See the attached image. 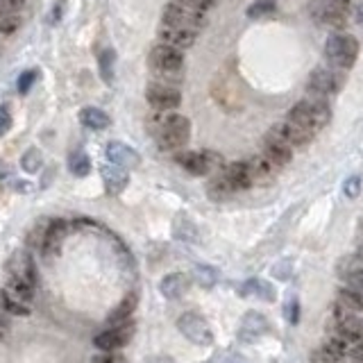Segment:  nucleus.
<instances>
[{
	"instance_id": "12",
	"label": "nucleus",
	"mask_w": 363,
	"mask_h": 363,
	"mask_svg": "<svg viewBox=\"0 0 363 363\" xmlns=\"http://www.w3.org/2000/svg\"><path fill=\"white\" fill-rule=\"evenodd\" d=\"M132 334H134V325H118L107 331H100L98 336L93 338V345L98 347L100 352H118L121 347L130 343Z\"/></svg>"
},
{
	"instance_id": "35",
	"label": "nucleus",
	"mask_w": 363,
	"mask_h": 363,
	"mask_svg": "<svg viewBox=\"0 0 363 363\" xmlns=\"http://www.w3.org/2000/svg\"><path fill=\"white\" fill-rule=\"evenodd\" d=\"M196 279L200 281V286H213L216 284V279H218V275H216V270L211 268V266H204V264H200V266H196Z\"/></svg>"
},
{
	"instance_id": "45",
	"label": "nucleus",
	"mask_w": 363,
	"mask_h": 363,
	"mask_svg": "<svg viewBox=\"0 0 363 363\" xmlns=\"http://www.w3.org/2000/svg\"><path fill=\"white\" fill-rule=\"evenodd\" d=\"M352 359L363 363V338H359L357 343H352Z\"/></svg>"
},
{
	"instance_id": "33",
	"label": "nucleus",
	"mask_w": 363,
	"mask_h": 363,
	"mask_svg": "<svg viewBox=\"0 0 363 363\" xmlns=\"http://www.w3.org/2000/svg\"><path fill=\"white\" fill-rule=\"evenodd\" d=\"M21 166H23L25 173H36V170H41V166H43V154H41V150H36V148H30V150L23 154V159H21Z\"/></svg>"
},
{
	"instance_id": "1",
	"label": "nucleus",
	"mask_w": 363,
	"mask_h": 363,
	"mask_svg": "<svg viewBox=\"0 0 363 363\" xmlns=\"http://www.w3.org/2000/svg\"><path fill=\"white\" fill-rule=\"evenodd\" d=\"M152 125L161 150L175 152V150H182L189 143L191 123L187 116L173 114V112H157V116L152 118Z\"/></svg>"
},
{
	"instance_id": "26",
	"label": "nucleus",
	"mask_w": 363,
	"mask_h": 363,
	"mask_svg": "<svg viewBox=\"0 0 363 363\" xmlns=\"http://www.w3.org/2000/svg\"><path fill=\"white\" fill-rule=\"evenodd\" d=\"M207 194H209L211 200H227V198H232L236 191L232 189V184L225 180L223 170H220V173L213 175V180L209 182V187H207Z\"/></svg>"
},
{
	"instance_id": "17",
	"label": "nucleus",
	"mask_w": 363,
	"mask_h": 363,
	"mask_svg": "<svg viewBox=\"0 0 363 363\" xmlns=\"http://www.w3.org/2000/svg\"><path fill=\"white\" fill-rule=\"evenodd\" d=\"M248 164V173H250V182L252 187H266V184H270L275 180L277 175V166H272L268 159L264 157V154H257V157H252L246 161Z\"/></svg>"
},
{
	"instance_id": "44",
	"label": "nucleus",
	"mask_w": 363,
	"mask_h": 363,
	"mask_svg": "<svg viewBox=\"0 0 363 363\" xmlns=\"http://www.w3.org/2000/svg\"><path fill=\"white\" fill-rule=\"evenodd\" d=\"M286 318H288V323L295 325L298 323V300H288V311H286Z\"/></svg>"
},
{
	"instance_id": "23",
	"label": "nucleus",
	"mask_w": 363,
	"mask_h": 363,
	"mask_svg": "<svg viewBox=\"0 0 363 363\" xmlns=\"http://www.w3.org/2000/svg\"><path fill=\"white\" fill-rule=\"evenodd\" d=\"M102 180H105V187L109 194L116 196V194H121V191H125V187H128V182H130V175L125 168L109 164V166H102Z\"/></svg>"
},
{
	"instance_id": "18",
	"label": "nucleus",
	"mask_w": 363,
	"mask_h": 363,
	"mask_svg": "<svg viewBox=\"0 0 363 363\" xmlns=\"http://www.w3.org/2000/svg\"><path fill=\"white\" fill-rule=\"evenodd\" d=\"M7 272H10V277H21V279L32 281L34 286H36V279H39L32 257H30V252H25V250L16 252V255L10 259V264H7Z\"/></svg>"
},
{
	"instance_id": "32",
	"label": "nucleus",
	"mask_w": 363,
	"mask_h": 363,
	"mask_svg": "<svg viewBox=\"0 0 363 363\" xmlns=\"http://www.w3.org/2000/svg\"><path fill=\"white\" fill-rule=\"evenodd\" d=\"M114 64H116V53L112 48L102 50L100 57H98V66H100V75L105 80L107 84H112L114 80Z\"/></svg>"
},
{
	"instance_id": "43",
	"label": "nucleus",
	"mask_w": 363,
	"mask_h": 363,
	"mask_svg": "<svg viewBox=\"0 0 363 363\" xmlns=\"http://www.w3.org/2000/svg\"><path fill=\"white\" fill-rule=\"evenodd\" d=\"M182 3L196 7V10H200V12H207V10H211V7L216 5V0H182Z\"/></svg>"
},
{
	"instance_id": "16",
	"label": "nucleus",
	"mask_w": 363,
	"mask_h": 363,
	"mask_svg": "<svg viewBox=\"0 0 363 363\" xmlns=\"http://www.w3.org/2000/svg\"><path fill=\"white\" fill-rule=\"evenodd\" d=\"M105 154H107L109 164L121 166V168H125V170L137 168V166L141 164L139 152L134 150V148H130L128 143H121V141H112V143H107Z\"/></svg>"
},
{
	"instance_id": "42",
	"label": "nucleus",
	"mask_w": 363,
	"mask_h": 363,
	"mask_svg": "<svg viewBox=\"0 0 363 363\" xmlns=\"http://www.w3.org/2000/svg\"><path fill=\"white\" fill-rule=\"evenodd\" d=\"M12 128V116H10V107H0V134H7V130Z\"/></svg>"
},
{
	"instance_id": "29",
	"label": "nucleus",
	"mask_w": 363,
	"mask_h": 363,
	"mask_svg": "<svg viewBox=\"0 0 363 363\" xmlns=\"http://www.w3.org/2000/svg\"><path fill=\"white\" fill-rule=\"evenodd\" d=\"M7 291L16 295L19 300H23L25 305H30V302L34 300V284L27 279H21V277H10V281H7Z\"/></svg>"
},
{
	"instance_id": "27",
	"label": "nucleus",
	"mask_w": 363,
	"mask_h": 363,
	"mask_svg": "<svg viewBox=\"0 0 363 363\" xmlns=\"http://www.w3.org/2000/svg\"><path fill=\"white\" fill-rule=\"evenodd\" d=\"M338 272H340V277H343L352 288H361V291H363V261L359 257L352 259L347 266H340Z\"/></svg>"
},
{
	"instance_id": "11",
	"label": "nucleus",
	"mask_w": 363,
	"mask_h": 363,
	"mask_svg": "<svg viewBox=\"0 0 363 363\" xmlns=\"http://www.w3.org/2000/svg\"><path fill=\"white\" fill-rule=\"evenodd\" d=\"M268 137L281 141V143H286L288 148H302L314 139V132L300 128L298 123H293V121H288L286 118L284 123L272 125V128L268 130Z\"/></svg>"
},
{
	"instance_id": "8",
	"label": "nucleus",
	"mask_w": 363,
	"mask_h": 363,
	"mask_svg": "<svg viewBox=\"0 0 363 363\" xmlns=\"http://www.w3.org/2000/svg\"><path fill=\"white\" fill-rule=\"evenodd\" d=\"M177 329H180V334L184 338H189L194 345L200 347H207L213 343V331L211 327L207 325V320L196 311H187V314L180 316V320H177Z\"/></svg>"
},
{
	"instance_id": "41",
	"label": "nucleus",
	"mask_w": 363,
	"mask_h": 363,
	"mask_svg": "<svg viewBox=\"0 0 363 363\" xmlns=\"http://www.w3.org/2000/svg\"><path fill=\"white\" fill-rule=\"evenodd\" d=\"M36 82V71H25L23 75L19 78V93H27L30 86Z\"/></svg>"
},
{
	"instance_id": "28",
	"label": "nucleus",
	"mask_w": 363,
	"mask_h": 363,
	"mask_svg": "<svg viewBox=\"0 0 363 363\" xmlns=\"http://www.w3.org/2000/svg\"><path fill=\"white\" fill-rule=\"evenodd\" d=\"M0 309H5L10 316H27L30 314V305H25L23 300H19L16 295L10 293L7 288L0 291Z\"/></svg>"
},
{
	"instance_id": "31",
	"label": "nucleus",
	"mask_w": 363,
	"mask_h": 363,
	"mask_svg": "<svg viewBox=\"0 0 363 363\" xmlns=\"http://www.w3.org/2000/svg\"><path fill=\"white\" fill-rule=\"evenodd\" d=\"M69 168H71L73 175L86 177L89 173H91V159L86 157V152L78 150V152H73L71 157H69Z\"/></svg>"
},
{
	"instance_id": "15",
	"label": "nucleus",
	"mask_w": 363,
	"mask_h": 363,
	"mask_svg": "<svg viewBox=\"0 0 363 363\" xmlns=\"http://www.w3.org/2000/svg\"><path fill=\"white\" fill-rule=\"evenodd\" d=\"M268 329H270L268 318H266L264 314H259V311H248L241 320L239 338L246 340V343H255V340H259L261 336L268 334Z\"/></svg>"
},
{
	"instance_id": "51",
	"label": "nucleus",
	"mask_w": 363,
	"mask_h": 363,
	"mask_svg": "<svg viewBox=\"0 0 363 363\" xmlns=\"http://www.w3.org/2000/svg\"><path fill=\"white\" fill-rule=\"evenodd\" d=\"M0 338H3V331H0Z\"/></svg>"
},
{
	"instance_id": "13",
	"label": "nucleus",
	"mask_w": 363,
	"mask_h": 363,
	"mask_svg": "<svg viewBox=\"0 0 363 363\" xmlns=\"http://www.w3.org/2000/svg\"><path fill=\"white\" fill-rule=\"evenodd\" d=\"M334 318H336V327H338V334L347 338L350 343H357L359 338H363V325L357 316H354V311L345 309L343 305H336L334 309Z\"/></svg>"
},
{
	"instance_id": "6",
	"label": "nucleus",
	"mask_w": 363,
	"mask_h": 363,
	"mask_svg": "<svg viewBox=\"0 0 363 363\" xmlns=\"http://www.w3.org/2000/svg\"><path fill=\"white\" fill-rule=\"evenodd\" d=\"M164 23L200 32V30L207 25V16H204V12L182 3V0H173V3H168L164 7Z\"/></svg>"
},
{
	"instance_id": "21",
	"label": "nucleus",
	"mask_w": 363,
	"mask_h": 363,
	"mask_svg": "<svg viewBox=\"0 0 363 363\" xmlns=\"http://www.w3.org/2000/svg\"><path fill=\"white\" fill-rule=\"evenodd\" d=\"M159 291L166 300H180L189 291V277L184 272H170L159 284Z\"/></svg>"
},
{
	"instance_id": "50",
	"label": "nucleus",
	"mask_w": 363,
	"mask_h": 363,
	"mask_svg": "<svg viewBox=\"0 0 363 363\" xmlns=\"http://www.w3.org/2000/svg\"><path fill=\"white\" fill-rule=\"evenodd\" d=\"M361 232H363V220H361Z\"/></svg>"
},
{
	"instance_id": "49",
	"label": "nucleus",
	"mask_w": 363,
	"mask_h": 363,
	"mask_svg": "<svg viewBox=\"0 0 363 363\" xmlns=\"http://www.w3.org/2000/svg\"><path fill=\"white\" fill-rule=\"evenodd\" d=\"M357 257H359L361 261H363V243H361V246H359V250H357Z\"/></svg>"
},
{
	"instance_id": "20",
	"label": "nucleus",
	"mask_w": 363,
	"mask_h": 363,
	"mask_svg": "<svg viewBox=\"0 0 363 363\" xmlns=\"http://www.w3.org/2000/svg\"><path fill=\"white\" fill-rule=\"evenodd\" d=\"M66 234H69V225H66V220H59V218L50 220L48 227H46V234H43V246H41L43 255L50 257L53 252H57Z\"/></svg>"
},
{
	"instance_id": "9",
	"label": "nucleus",
	"mask_w": 363,
	"mask_h": 363,
	"mask_svg": "<svg viewBox=\"0 0 363 363\" xmlns=\"http://www.w3.org/2000/svg\"><path fill=\"white\" fill-rule=\"evenodd\" d=\"M340 86H343V75L336 69H318L309 75L307 91L316 98H329L340 91Z\"/></svg>"
},
{
	"instance_id": "30",
	"label": "nucleus",
	"mask_w": 363,
	"mask_h": 363,
	"mask_svg": "<svg viewBox=\"0 0 363 363\" xmlns=\"http://www.w3.org/2000/svg\"><path fill=\"white\" fill-rule=\"evenodd\" d=\"M338 302L350 311H363V291L361 288H340L338 291Z\"/></svg>"
},
{
	"instance_id": "24",
	"label": "nucleus",
	"mask_w": 363,
	"mask_h": 363,
	"mask_svg": "<svg viewBox=\"0 0 363 363\" xmlns=\"http://www.w3.org/2000/svg\"><path fill=\"white\" fill-rule=\"evenodd\" d=\"M80 123H82L86 130L100 132V130H107L112 121H109V116L102 112V109H98V107H84L82 112H80Z\"/></svg>"
},
{
	"instance_id": "4",
	"label": "nucleus",
	"mask_w": 363,
	"mask_h": 363,
	"mask_svg": "<svg viewBox=\"0 0 363 363\" xmlns=\"http://www.w3.org/2000/svg\"><path fill=\"white\" fill-rule=\"evenodd\" d=\"M352 0H309V14L318 25L345 27L352 16Z\"/></svg>"
},
{
	"instance_id": "38",
	"label": "nucleus",
	"mask_w": 363,
	"mask_h": 363,
	"mask_svg": "<svg viewBox=\"0 0 363 363\" xmlns=\"http://www.w3.org/2000/svg\"><path fill=\"white\" fill-rule=\"evenodd\" d=\"M343 194L347 198H357L361 194V177L359 175H352V177H347L345 184H343Z\"/></svg>"
},
{
	"instance_id": "7",
	"label": "nucleus",
	"mask_w": 363,
	"mask_h": 363,
	"mask_svg": "<svg viewBox=\"0 0 363 363\" xmlns=\"http://www.w3.org/2000/svg\"><path fill=\"white\" fill-rule=\"evenodd\" d=\"M177 164H180L187 173L196 175V177H204V175H216L223 170V157L213 150H204V152H180L177 154Z\"/></svg>"
},
{
	"instance_id": "14",
	"label": "nucleus",
	"mask_w": 363,
	"mask_h": 363,
	"mask_svg": "<svg viewBox=\"0 0 363 363\" xmlns=\"http://www.w3.org/2000/svg\"><path fill=\"white\" fill-rule=\"evenodd\" d=\"M157 36L159 41L164 43V46H173L177 50H187L196 43L198 39V32L194 30H184V27H175V25H166L161 23L157 30Z\"/></svg>"
},
{
	"instance_id": "34",
	"label": "nucleus",
	"mask_w": 363,
	"mask_h": 363,
	"mask_svg": "<svg viewBox=\"0 0 363 363\" xmlns=\"http://www.w3.org/2000/svg\"><path fill=\"white\" fill-rule=\"evenodd\" d=\"M19 27H21V14L0 12V32H3V34H14Z\"/></svg>"
},
{
	"instance_id": "36",
	"label": "nucleus",
	"mask_w": 363,
	"mask_h": 363,
	"mask_svg": "<svg viewBox=\"0 0 363 363\" xmlns=\"http://www.w3.org/2000/svg\"><path fill=\"white\" fill-rule=\"evenodd\" d=\"M243 293H255V295H261L264 300H272L270 286L266 284V281H261V279H250L246 284V288H243Z\"/></svg>"
},
{
	"instance_id": "47",
	"label": "nucleus",
	"mask_w": 363,
	"mask_h": 363,
	"mask_svg": "<svg viewBox=\"0 0 363 363\" xmlns=\"http://www.w3.org/2000/svg\"><path fill=\"white\" fill-rule=\"evenodd\" d=\"M62 10H64V0H57V7L53 10V14H50V21H53V23H57V21L62 19Z\"/></svg>"
},
{
	"instance_id": "3",
	"label": "nucleus",
	"mask_w": 363,
	"mask_h": 363,
	"mask_svg": "<svg viewBox=\"0 0 363 363\" xmlns=\"http://www.w3.org/2000/svg\"><path fill=\"white\" fill-rule=\"evenodd\" d=\"M325 57L331 64V69L336 71H347L357 64L359 59V41L357 36L347 32H336L331 34L327 43H325Z\"/></svg>"
},
{
	"instance_id": "48",
	"label": "nucleus",
	"mask_w": 363,
	"mask_h": 363,
	"mask_svg": "<svg viewBox=\"0 0 363 363\" xmlns=\"http://www.w3.org/2000/svg\"><path fill=\"white\" fill-rule=\"evenodd\" d=\"M354 19H357V23L363 27V3H359L357 7H354Z\"/></svg>"
},
{
	"instance_id": "40",
	"label": "nucleus",
	"mask_w": 363,
	"mask_h": 363,
	"mask_svg": "<svg viewBox=\"0 0 363 363\" xmlns=\"http://www.w3.org/2000/svg\"><path fill=\"white\" fill-rule=\"evenodd\" d=\"M27 0H0V12H12V14H21L25 10Z\"/></svg>"
},
{
	"instance_id": "46",
	"label": "nucleus",
	"mask_w": 363,
	"mask_h": 363,
	"mask_svg": "<svg viewBox=\"0 0 363 363\" xmlns=\"http://www.w3.org/2000/svg\"><path fill=\"white\" fill-rule=\"evenodd\" d=\"M10 327H12L10 314H7L5 309H0V329H10Z\"/></svg>"
},
{
	"instance_id": "19",
	"label": "nucleus",
	"mask_w": 363,
	"mask_h": 363,
	"mask_svg": "<svg viewBox=\"0 0 363 363\" xmlns=\"http://www.w3.org/2000/svg\"><path fill=\"white\" fill-rule=\"evenodd\" d=\"M261 154L270 161L272 166L281 168V166L291 164V159H293V148H288L286 143H281V141H277V139H272V137L266 134V139H264V152H261Z\"/></svg>"
},
{
	"instance_id": "5",
	"label": "nucleus",
	"mask_w": 363,
	"mask_h": 363,
	"mask_svg": "<svg viewBox=\"0 0 363 363\" xmlns=\"http://www.w3.org/2000/svg\"><path fill=\"white\" fill-rule=\"evenodd\" d=\"M150 69L161 80H180L184 71L182 50H177L173 46H164V43L154 46L150 50Z\"/></svg>"
},
{
	"instance_id": "22",
	"label": "nucleus",
	"mask_w": 363,
	"mask_h": 363,
	"mask_svg": "<svg viewBox=\"0 0 363 363\" xmlns=\"http://www.w3.org/2000/svg\"><path fill=\"white\" fill-rule=\"evenodd\" d=\"M223 175H225V180L232 184V189L236 191V194H239V191H246V189L252 187L246 161H234V164L225 166V168H223Z\"/></svg>"
},
{
	"instance_id": "2",
	"label": "nucleus",
	"mask_w": 363,
	"mask_h": 363,
	"mask_svg": "<svg viewBox=\"0 0 363 363\" xmlns=\"http://www.w3.org/2000/svg\"><path fill=\"white\" fill-rule=\"evenodd\" d=\"M288 121L298 123L300 128H305L316 134V132H320L325 125L331 121V107L327 105L325 98L311 95V98L295 102L291 107V112H288Z\"/></svg>"
},
{
	"instance_id": "10",
	"label": "nucleus",
	"mask_w": 363,
	"mask_h": 363,
	"mask_svg": "<svg viewBox=\"0 0 363 363\" xmlns=\"http://www.w3.org/2000/svg\"><path fill=\"white\" fill-rule=\"evenodd\" d=\"M145 98L154 112H173V109L180 107V102H182L180 89L173 84H166V82L148 86Z\"/></svg>"
},
{
	"instance_id": "37",
	"label": "nucleus",
	"mask_w": 363,
	"mask_h": 363,
	"mask_svg": "<svg viewBox=\"0 0 363 363\" xmlns=\"http://www.w3.org/2000/svg\"><path fill=\"white\" fill-rule=\"evenodd\" d=\"M272 12H275V3H272V0H257V3L250 5L248 16L259 19V16H266V14H272Z\"/></svg>"
},
{
	"instance_id": "39",
	"label": "nucleus",
	"mask_w": 363,
	"mask_h": 363,
	"mask_svg": "<svg viewBox=\"0 0 363 363\" xmlns=\"http://www.w3.org/2000/svg\"><path fill=\"white\" fill-rule=\"evenodd\" d=\"M91 363H128L121 352H100L95 354Z\"/></svg>"
},
{
	"instance_id": "25",
	"label": "nucleus",
	"mask_w": 363,
	"mask_h": 363,
	"mask_svg": "<svg viewBox=\"0 0 363 363\" xmlns=\"http://www.w3.org/2000/svg\"><path fill=\"white\" fill-rule=\"evenodd\" d=\"M137 302H139V298L134 293H130V295H125L123 298V302L118 305L112 314H109V318L107 320L112 323V327H118V325H125L132 318V314L137 311Z\"/></svg>"
}]
</instances>
